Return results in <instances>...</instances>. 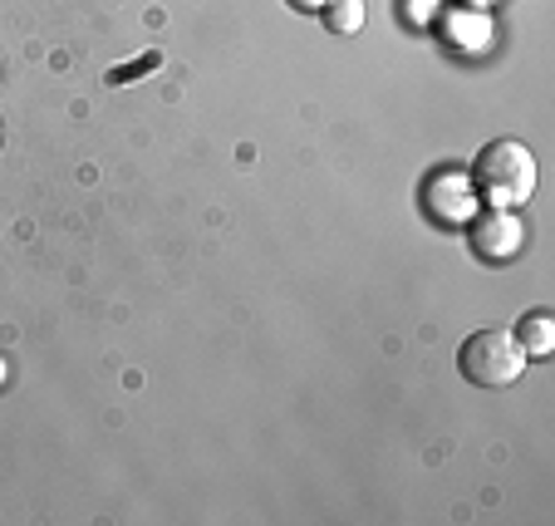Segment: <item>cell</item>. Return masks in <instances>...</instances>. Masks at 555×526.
Segmentation results:
<instances>
[{"label": "cell", "instance_id": "cell-1", "mask_svg": "<svg viewBox=\"0 0 555 526\" xmlns=\"http://www.w3.org/2000/svg\"><path fill=\"white\" fill-rule=\"evenodd\" d=\"M472 192L487 202V207H521L535 192V158L531 147L516 143V138H492V143L477 153L472 163Z\"/></svg>", "mask_w": 555, "mask_h": 526}, {"label": "cell", "instance_id": "cell-2", "mask_svg": "<svg viewBox=\"0 0 555 526\" xmlns=\"http://www.w3.org/2000/svg\"><path fill=\"white\" fill-rule=\"evenodd\" d=\"M526 364H531V359L516 345L512 330H477V335H467L457 349L462 380L477 384V389H512L526 374Z\"/></svg>", "mask_w": 555, "mask_h": 526}, {"label": "cell", "instance_id": "cell-3", "mask_svg": "<svg viewBox=\"0 0 555 526\" xmlns=\"http://www.w3.org/2000/svg\"><path fill=\"white\" fill-rule=\"evenodd\" d=\"M521 221L512 217V211L492 207V217H482L477 227H472V242H477V252L492 256V261H502V256H512L516 246H521Z\"/></svg>", "mask_w": 555, "mask_h": 526}, {"label": "cell", "instance_id": "cell-4", "mask_svg": "<svg viewBox=\"0 0 555 526\" xmlns=\"http://www.w3.org/2000/svg\"><path fill=\"white\" fill-rule=\"evenodd\" d=\"M512 335H516V345L526 349V359H545L555 349V316H551V310H531V316H526Z\"/></svg>", "mask_w": 555, "mask_h": 526}, {"label": "cell", "instance_id": "cell-5", "mask_svg": "<svg viewBox=\"0 0 555 526\" xmlns=\"http://www.w3.org/2000/svg\"><path fill=\"white\" fill-rule=\"evenodd\" d=\"M320 15H325L330 35H359L364 30V0H330Z\"/></svg>", "mask_w": 555, "mask_h": 526}, {"label": "cell", "instance_id": "cell-6", "mask_svg": "<svg viewBox=\"0 0 555 526\" xmlns=\"http://www.w3.org/2000/svg\"><path fill=\"white\" fill-rule=\"evenodd\" d=\"M157 64H163V54H143V60H138V64H128V69H124V64H118V69H108V85H133V79H138V74H147V69H157Z\"/></svg>", "mask_w": 555, "mask_h": 526}, {"label": "cell", "instance_id": "cell-7", "mask_svg": "<svg viewBox=\"0 0 555 526\" xmlns=\"http://www.w3.org/2000/svg\"><path fill=\"white\" fill-rule=\"evenodd\" d=\"M291 5H295V11H305V15H320L330 0H291Z\"/></svg>", "mask_w": 555, "mask_h": 526}, {"label": "cell", "instance_id": "cell-8", "mask_svg": "<svg viewBox=\"0 0 555 526\" xmlns=\"http://www.w3.org/2000/svg\"><path fill=\"white\" fill-rule=\"evenodd\" d=\"M467 5H472V11H482V5H492V0H467Z\"/></svg>", "mask_w": 555, "mask_h": 526}, {"label": "cell", "instance_id": "cell-9", "mask_svg": "<svg viewBox=\"0 0 555 526\" xmlns=\"http://www.w3.org/2000/svg\"><path fill=\"white\" fill-rule=\"evenodd\" d=\"M0 138H5V128H0Z\"/></svg>", "mask_w": 555, "mask_h": 526}]
</instances>
